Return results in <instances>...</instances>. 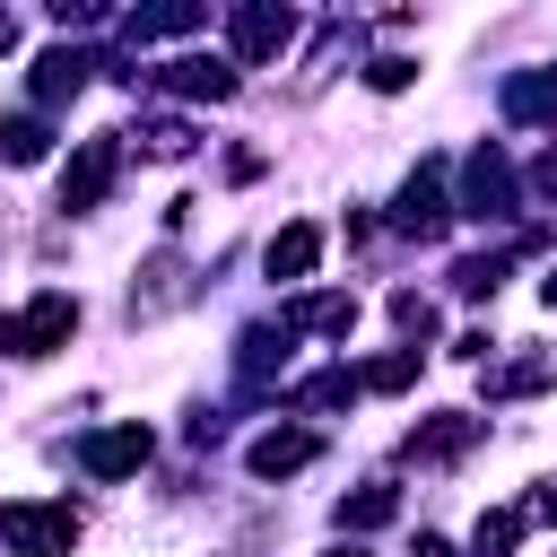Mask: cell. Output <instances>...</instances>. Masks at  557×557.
<instances>
[{"label":"cell","instance_id":"cell-31","mask_svg":"<svg viewBox=\"0 0 557 557\" xmlns=\"http://www.w3.org/2000/svg\"><path fill=\"white\" fill-rule=\"evenodd\" d=\"M540 296H548V313H557V270H548V278H540Z\"/></svg>","mask_w":557,"mask_h":557},{"label":"cell","instance_id":"cell-21","mask_svg":"<svg viewBox=\"0 0 557 557\" xmlns=\"http://www.w3.org/2000/svg\"><path fill=\"white\" fill-rule=\"evenodd\" d=\"M357 383H366V392H409V383H418V348H392V357H374Z\"/></svg>","mask_w":557,"mask_h":557},{"label":"cell","instance_id":"cell-6","mask_svg":"<svg viewBox=\"0 0 557 557\" xmlns=\"http://www.w3.org/2000/svg\"><path fill=\"white\" fill-rule=\"evenodd\" d=\"M113 174H122V131L78 139V157L61 165V209H70V218H78V209H96V200L113 191Z\"/></svg>","mask_w":557,"mask_h":557},{"label":"cell","instance_id":"cell-7","mask_svg":"<svg viewBox=\"0 0 557 557\" xmlns=\"http://www.w3.org/2000/svg\"><path fill=\"white\" fill-rule=\"evenodd\" d=\"M392 226H400V235H418V244H435V235L453 226V200H444V165H418V174L392 191Z\"/></svg>","mask_w":557,"mask_h":557},{"label":"cell","instance_id":"cell-19","mask_svg":"<svg viewBox=\"0 0 557 557\" xmlns=\"http://www.w3.org/2000/svg\"><path fill=\"white\" fill-rule=\"evenodd\" d=\"M357 392H366V383H357L348 366H322V374L296 383V409H339V400H357Z\"/></svg>","mask_w":557,"mask_h":557},{"label":"cell","instance_id":"cell-4","mask_svg":"<svg viewBox=\"0 0 557 557\" xmlns=\"http://www.w3.org/2000/svg\"><path fill=\"white\" fill-rule=\"evenodd\" d=\"M165 87V96H183V104H226L244 78H235V61H218V52H183V61H165V70H131V87Z\"/></svg>","mask_w":557,"mask_h":557},{"label":"cell","instance_id":"cell-17","mask_svg":"<svg viewBox=\"0 0 557 557\" xmlns=\"http://www.w3.org/2000/svg\"><path fill=\"white\" fill-rule=\"evenodd\" d=\"M400 513V487H357V496H339V531H383Z\"/></svg>","mask_w":557,"mask_h":557},{"label":"cell","instance_id":"cell-2","mask_svg":"<svg viewBox=\"0 0 557 557\" xmlns=\"http://www.w3.org/2000/svg\"><path fill=\"white\" fill-rule=\"evenodd\" d=\"M296 44V9L287 0H235L226 9V61L235 70H261V61H278Z\"/></svg>","mask_w":557,"mask_h":557},{"label":"cell","instance_id":"cell-15","mask_svg":"<svg viewBox=\"0 0 557 557\" xmlns=\"http://www.w3.org/2000/svg\"><path fill=\"white\" fill-rule=\"evenodd\" d=\"M505 113L557 131V70H513V78H505Z\"/></svg>","mask_w":557,"mask_h":557},{"label":"cell","instance_id":"cell-12","mask_svg":"<svg viewBox=\"0 0 557 557\" xmlns=\"http://www.w3.org/2000/svg\"><path fill=\"white\" fill-rule=\"evenodd\" d=\"M209 9L200 0H157V9H131L122 17V44H165V35H200Z\"/></svg>","mask_w":557,"mask_h":557},{"label":"cell","instance_id":"cell-11","mask_svg":"<svg viewBox=\"0 0 557 557\" xmlns=\"http://www.w3.org/2000/svg\"><path fill=\"white\" fill-rule=\"evenodd\" d=\"M313 453H322V444H313V426H270V435H252V453H244V461H252V479H296Z\"/></svg>","mask_w":557,"mask_h":557},{"label":"cell","instance_id":"cell-9","mask_svg":"<svg viewBox=\"0 0 557 557\" xmlns=\"http://www.w3.org/2000/svg\"><path fill=\"white\" fill-rule=\"evenodd\" d=\"M470 444H479V418H470V409H435V418H418V426H409V444H400V453H409V461H461Z\"/></svg>","mask_w":557,"mask_h":557},{"label":"cell","instance_id":"cell-22","mask_svg":"<svg viewBox=\"0 0 557 557\" xmlns=\"http://www.w3.org/2000/svg\"><path fill=\"white\" fill-rule=\"evenodd\" d=\"M392 322H400V339H409V348H418V339H435V305H426L418 287H400V296H392Z\"/></svg>","mask_w":557,"mask_h":557},{"label":"cell","instance_id":"cell-30","mask_svg":"<svg viewBox=\"0 0 557 557\" xmlns=\"http://www.w3.org/2000/svg\"><path fill=\"white\" fill-rule=\"evenodd\" d=\"M9 52H17V17L0 9V61H9Z\"/></svg>","mask_w":557,"mask_h":557},{"label":"cell","instance_id":"cell-25","mask_svg":"<svg viewBox=\"0 0 557 557\" xmlns=\"http://www.w3.org/2000/svg\"><path fill=\"white\" fill-rule=\"evenodd\" d=\"M139 148L148 157H191V122H139Z\"/></svg>","mask_w":557,"mask_h":557},{"label":"cell","instance_id":"cell-8","mask_svg":"<svg viewBox=\"0 0 557 557\" xmlns=\"http://www.w3.org/2000/svg\"><path fill=\"white\" fill-rule=\"evenodd\" d=\"M148 453H157V435L131 418V426H96V435L78 444V470H87V479H131Z\"/></svg>","mask_w":557,"mask_h":557},{"label":"cell","instance_id":"cell-14","mask_svg":"<svg viewBox=\"0 0 557 557\" xmlns=\"http://www.w3.org/2000/svg\"><path fill=\"white\" fill-rule=\"evenodd\" d=\"M87 70H96V61H87L78 44H52V52L35 61V104H70V96L87 87Z\"/></svg>","mask_w":557,"mask_h":557},{"label":"cell","instance_id":"cell-13","mask_svg":"<svg viewBox=\"0 0 557 557\" xmlns=\"http://www.w3.org/2000/svg\"><path fill=\"white\" fill-rule=\"evenodd\" d=\"M261 261H270V278H287V287H296V278H313V261H322V226H313V218H296V226H278Z\"/></svg>","mask_w":557,"mask_h":557},{"label":"cell","instance_id":"cell-20","mask_svg":"<svg viewBox=\"0 0 557 557\" xmlns=\"http://www.w3.org/2000/svg\"><path fill=\"white\" fill-rule=\"evenodd\" d=\"M453 287H461V296H496V287H505V252H470V261H453Z\"/></svg>","mask_w":557,"mask_h":557},{"label":"cell","instance_id":"cell-26","mask_svg":"<svg viewBox=\"0 0 557 557\" xmlns=\"http://www.w3.org/2000/svg\"><path fill=\"white\" fill-rule=\"evenodd\" d=\"M522 540V513H479V557H505Z\"/></svg>","mask_w":557,"mask_h":557},{"label":"cell","instance_id":"cell-24","mask_svg":"<svg viewBox=\"0 0 557 557\" xmlns=\"http://www.w3.org/2000/svg\"><path fill=\"white\" fill-rule=\"evenodd\" d=\"M409 78H418V61H400V52H374V61H366V87H374V96H400Z\"/></svg>","mask_w":557,"mask_h":557},{"label":"cell","instance_id":"cell-5","mask_svg":"<svg viewBox=\"0 0 557 557\" xmlns=\"http://www.w3.org/2000/svg\"><path fill=\"white\" fill-rule=\"evenodd\" d=\"M513 200H522V174L505 165L496 139H479V148L461 157V209H470V218H513Z\"/></svg>","mask_w":557,"mask_h":557},{"label":"cell","instance_id":"cell-10","mask_svg":"<svg viewBox=\"0 0 557 557\" xmlns=\"http://www.w3.org/2000/svg\"><path fill=\"white\" fill-rule=\"evenodd\" d=\"M278 322H287V331H313V339H348V331H357V296H348V287H322V296H296Z\"/></svg>","mask_w":557,"mask_h":557},{"label":"cell","instance_id":"cell-1","mask_svg":"<svg viewBox=\"0 0 557 557\" xmlns=\"http://www.w3.org/2000/svg\"><path fill=\"white\" fill-rule=\"evenodd\" d=\"M0 548L9 557H70L78 548V505H52V496L0 505Z\"/></svg>","mask_w":557,"mask_h":557},{"label":"cell","instance_id":"cell-23","mask_svg":"<svg viewBox=\"0 0 557 557\" xmlns=\"http://www.w3.org/2000/svg\"><path fill=\"white\" fill-rule=\"evenodd\" d=\"M540 383H548V357H522V366L487 374V400H513V392H540Z\"/></svg>","mask_w":557,"mask_h":557},{"label":"cell","instance_id":"cell-16","mask_svg":"<svg viewBox=\"0 0 557 557\" xmlns=\"http://www.w3.org/2000/svg\"><path fill=\"white\" fill-rule=\"evenodd\" d=\"M287 339H296V331H287V322H252V331H244V339H235V366H244V374H252V383H261V374H270V366H287Z\"/></svg>","mask_w":557,"mask_h":557},{"label":"cell","instance_id":"cell-29","mask_svg":"<svg viewBox=\"0 0 557 557\" xmlns=\"http://www.w3.org/2000/svg\"><path fill=\"white\" fill-rule=\"evenodd\" d=\"M418 557H453V540L444 531H418Z\"/></svg>","mask_w":557,"mask_h":557},{"label":"cell","instance_id":"cell-27","mask_svg":"<svg viewBox=\"0 0 557 557\" xmlns=\"http://www.w3.org/2000/svg\"><path fill=\"white\" fill-rule=\"evenodd\" d=\"M531 191H548V200H557V139L531 157Z\"/></svg>","mask_w":557,"mask_h":557},{"label":"cell","instance_id":"cell-3","mask_svg":"<svg viewBox=\"0 0 557 557\" xmlns=\"http://www.w3.org/2000/svg\"><path fill=\"white\" fill-rule=\"evenodd\" d=\"M70 331H78V296H35L26 313H0V348L9 357H52V348H70Z\"/></svg>","mask_w":557,"mask_h":557},{"label":"cell","instance_id":"cell-32","mask_svg":"<svg viewBox=\"0 0 557 557\" xmlns=\"http://www.w3.org/2000/svg\"><path fill=\"white\" fill-rule=\"evenodd\" d=\"M331 557H366V548H331Z\"/></svg>","mask_w":557,"mask_h":557},{"label":"cell","instance_id":"cell-28","mask_svg":"<svg viewBox=\"0 0 557 557\" xmlns=\"http://www.w3.org/2000/svg\"><path fill=\"white\" fill-rule=\"evenodd\" d=\"M522 522H557V479H548V487H531V505H522Z\"/></svg>","mask_w":557,"mask_h":557},{"label":"cell","instance_id":"cell-18","mask_svg":"<svg viewBox=\"0 0 557 557\" xmlns=\"http://www.w3.org/2000/svg\"><path fill=\"white\" fill-rule=\"evenodd\" d=\"M0 157H9V165H44V157H52V131H44L35 113H17V122H0Z\"/></svg>","mask_w":557,"mask_h":557}]
</instances>
